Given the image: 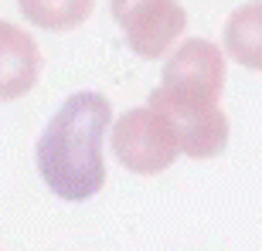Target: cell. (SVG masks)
I'll return each instance as SVG.
<instances>
[{
    "mask_svg": "<svg viewBox=\"0 0 262 251\" xmlns=\"http://www.w3.org/2000/svg\"><path fill=\"white\" fill-rule=\"evenodd\" d=\"M113 122L109 98L99 92H78L51 116L38 139V170L51 190L65 200H85L102 190L106 163L102 139Z\"/></svg>",
    "mask_w": 262,
    "mask_h": 251,
    "instance_id": "1",
    "label": "cell"
},
{
    "mask_svg": "<svg viewBox=\"0 0 262 251\" xmlns=\"http://www.w3.org/2000/svg\"><path fill=\"white\" fill-rule=\"evenodd\" d=\"M113 153L133 173L157 177L181 156V139L157 109L140 106L119 116L113 129Z\"/></svg>",
    "mask_w": 262,
    "mask_h": 251,
    "instance_id": "2",
    "label": "cell"
},
{
    "mask_svg": "<svg viewBox=\"0 0 262 251\" xmlns=\"http://www.w3.org/2000/svg\"><path fill=\"white\" fill-rule=\"evenodd\" d=\"M225 88V55L218 44L204 38H191L167 58L160 92L187 102H208L218 106Z\"/></svg>",
    "mask_w": 262,
    "mask_h": 251,
    "instance_id": "3",
    "label": "cell"
},
{
    "mask_svg": "<svg viewBox=\"0 0 262 251\" xmlns=\"http://www.w3.org/2000/svg\"><path fill=\"white\" fill-rule=\"evenodd\" d=\"M150 109H157L167 122L174 126L184 156L208 160V156H218L225 149V143H228V116L218 106L174 98V95H167V92H160V88H154Z\"/></svg>",
    "mask_w": 262,
    "mask_h": 251,
    "instance_id": "4",
    "label": "cell"
},
{
    "mask_svg": "<svg viewBox=\"0 0 262 251\" xmlns=\"http://www.w3.org/2000/svg\"><path fill=\"white\" fill-rule=\"evenodd\" d=\"M113 17L123 31H126L129 48L143 58H160L174 38H181V31L187 24V14L181 4L170 0H150V4H113Z\"/></svg>",
    "mask_w": 262,
    "mask_h": 251,
    "instance_id": "5",
    "label": "cell"
},
{
    "mask_svg": "<svg viewBox=\"0 0 262 251\" xmlns=\"http://www.w3.org/2000/svg\"><path fill=\"white\" fill-rule=\"evenodd\" d=\"M38 75H41L38 41L24 28L0 20V98L10 102V98L28 95Z\"/></svg>",
    "mask_w": 262,
    "mask_h": 251,
    "instance_id": "6",
    "label": "cell"
},
{
    "mask_svg": "<svg viewBox=\"0 0 262 251\" xmlns=\"http://www.w3.org/2000/svg\"><path fill=\"white\" fill-rule=\"evenodd\" d=\"M225 51L242 68L262 71V4H242L225 20Z\"/></svg>",
    "mask_w": 262,
    "mask_h": 251,
    "instance_id": "7",
    "label": "cell"
},
{
    "mask_svg": "<svg viewBox=\"0 0 262 251\" xmlns=\"http://www.w3.org/2000/svg\"><path fill=\"white\" fill-rule=\"evenodd\" d=\"M24 17L34 24H48V28H61V24H75L89 14V4H20Z\"/></svg>",
    "mask_w": 262,
    "mask_h": 251,
    "instance_id": "8",
    "label": "cell"
}]
</instances>
